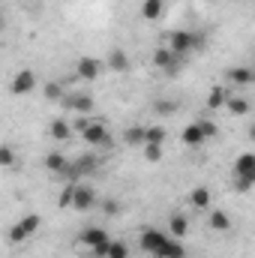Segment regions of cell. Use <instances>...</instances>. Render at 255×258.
<instances>
[{
	"label": "cell",
	"instance_id": "cell-1",
	"mask_svg": "<svg viewBox=\"0 0 255 258\" xmlns=\"http://www.w3.org/2000/svg\"><path fill=\"white\" fill-rule=\"evenodd\" d=\"M168 240H171V237H168L165 231H159V228H144L141 237H138V249L147 252V255H153V258H162Z\"/></svg>",
	"mask_w": 255,
	"mask_h": 258
},
{
	"label": "cell",
	"instance_id": "cell-2",
	"mask_svg": "<svg viewBox=\"0 0 255 258\" xmlns=\"http://www.w3.org/2000/svg\"><path fill=\"white\" fill-rule=\"evenodd\" d=\"M75 129L81 132L84 144H90V147L108 144V126H105L102 120H78V123H75Z\"/></svg>",
	"mask_w": 255,
	"mask_h": 258
},
{
	"label": "cell",
	"instance_id": "cell-3",
	"mask_svg": "<svg viewBox=\"0 0 255 258\" xmlns=\"http://www.w3.org/2000/svg\"><path fill=\"white\" fill-rule=\"evenodd\" d=\"M216 135V123H210V120H195L189 126L183 129V135H180V141L186 144V147H198V144H204L207 138H213Z\"/></svg>",
	"mask_w": 255,
	"mask_h": 258
},
{
	"label": "cell",
	"instance_id": "cell-4",
	"mask_svg": "<svg viewBox=\"0 0 255 258\" xmlns=\"http://www.w3.org/2000/svg\"><path fill=\"white\" fill-rule=\"evenodd\" d=\"M39 225H42V216H39V213H27V216H21V219L9 228V240H12V243H24L27 237H33V234L39 231Z\"/></svg>",
	"mask_w": 255,
	"mask_h": 258
},
{
	"label": "cell",
	"instance_id": "cell-5",
	"mask_svg": "<svg viewBox=\"0 0 255 258\" xmlns=\"http://www.w3.org/2000/svg\"><path fill=\"white\" fill-rule=\"evenodd\" d=\"M78 240H81V243H84V246H87L93 255L102 258V252H105V246H108V240H111V237H108L102 228H84Z\"/></svg>",
	"mask_w": 255,
	"mask_h": 258
},
{
	"label": "cell",
	"instance_id": "cell-6",
	"mask_svg": "<svg viewBox=\"0 0 255 258\" xmlns=\"http://www.w3.org/2000/svg\"><path fill=\"white\" fill-rule=\"evenodd\" d=\"M36 72L33 69H21V72H15L12 75V81H9V93L12 96H24V93H30L33 87H36Z\"/></svg>",
	"mask_w": 255,
	"mask_h": 258
},
{
	"label": "cell",
	"instance_id": "cell-7",
	"mask_svg": "<svg viewBox=\"0 0 255 258\" xmlns=\"http://www.w3.org/2000/svg\"><path fill=\"white\" fill-rule=\"evenodd\" d=\"M198 45V39H195V33H186V30H177V33H171V54L177 57V60H183L186 54H189L192 48Z\"/></svg>",
	"mask_w": 255,
	"mask_h": 258
},
{
	"label": "cell",
	"instance_id": "cell-8",
	"mask_svg": "<svg viewBox=\"0 0 255 258\" xmlns=\"http://www.w3.org/2000/svg\"><path fill=\"white\" fill-rule=\"evenodd\" d=\"M96 204V192H93V186H87V183H75V189H72V207L75 210H90Z\"/></svg>",
	"mask_w": 255,
	"mask_h": 258
},
{
	"label": "cell",
	"instance_id": "cell-9",
	"mask_svg": "<svg viewBox=\"0 0 255 258\" xmlns=\"http://www.w3.org/2000/svg\"><path fill=\"white\" fill-rule=\"evenodd\" d=\"M99 72H102V63H99L96 57H81L78 66H75L78 81H96V78H99Z\"/></svg>",
	"mask_w": 255,
	"mask_h": 258
},
{
	"label": "cell",
	"instance_id": "cell-10",
	"mask_svg": "<svg viewBox=\"0 0 255 258\" xmlns=\"http://www.w3.org/2000/svg\"><path fill=\"white\" fill-rule=\"evenodd\" d=\"M234 177H243V180H255V153H240L231 165Z\"/></svg>",
	"mask_w": 255,
	"mask_h": 258
},
{
	"label": "cell",
	"instance_id": "cell-11",
	"mask_svg": "<svg viewBox=\"0 0 255 258\" xmlns=\"http://www.w3.org/2000/svg\"><path fill=\"white\" fill-rule=\"evenodd\" d=\"M96 168V159L93 156H81L78 162H69V171H66V177L69 180H75V177H84V174H90Z\"/></svg>",
	"mask_w": 255,
	"mask_h": 258
},
{
	"label": "cell",
	"instance_id": "cell-12",
	"mask_svg": "<svg viewBox=\"0 0 255 258\" xmlns=\"http://www.w3.org/2000/svg\"><path fill=\"white\" fill-rule=\"evenodd\" d=\"M45 168H48V171H54V174H60V177H66V171H69V159H66L63 153L51 150V153L45 156Z\"/></svg>",
	"mask_w": 255,
	"mask_h": 258
},
{
	"label": "cell",
	"instance_id": "cell-13",
	"mask_svg": "<svg viewBox=\"0 0 255 258\" xmlns=\"http://www.w3.org/2000/svg\"><path fill=\"white\" fill-rule=\"evenodd\" d=\"M153 63L159 66V69H168V72H174L180 60L171 54V48H156V51H153Z\"/></svg>",
	"mask_w": 255,
	"mask_h": 258
},
{
	"label": "cell",
	"instance_id": "cell-14",
	"mask_svg": "<svg viewBox=\"0 0 255 258\" xmlns=\"http://www.w3.org/2000/svg\"><path fill=\"white\" fill-rule=\"evenodd\" d=\"M210 201H213V195H210L207 186H195V189L189 192V204L195 207V210H207V207H210Z\"/></svg>",
	"mask_w": 255,
	"mask_h": 258
},
{
	"label": "cell",
	"instance_id": "cell-15",
	"mask_svg": "<svg viewBox=\"0 0 255 258\" xmlns=\"http://www.w3.org/2000/svg\"><path fill=\"white\" fill-rule=\"evenodd\" d=\"M162 12H165V0H144V3H141V15H144L147 21H159Z\"/></svg>",
	"mask_w": 255,
	"mask_h": 258
},
{
	"label": "cell",
	"instance_id": "cell-16",
	"mask_svg": "<svg viewBox=\"0 0 255 258\" xmlns=\"http://www.w3.org/2000/svg\"><path fill=\"white\" fill-rule=\"evenodd\" d=\"M252 69L249 66H234V69H228V81L231 84H237V87H246V84H252Z\"/></svg>",
	"mask_w": 255,
	"mask_h": 258
},
{
	"label": "cell",
	"instance_id": "cell-17",
	"mask_svg": "<svg viewBox=\"0 0 255 258\" xmlns=\"http://www.w3.org/2000/svg\"><path fill=\"white\" fill-rule=\"evenodd\" d=\"M207 225H210L213 231H228V228H231V216H228L225 210H210Z\"/></svg>",
	"mask_w": 255,
	"mask_h": 258
},
{
	"label": "cell",
	"instance_id": "cell-18",
	"mask_svg": "<svg viewBox=\"0 0 255 258\" xmlns=\"http://www.w3.org/2000/svg\"><path fill=\"white\" fill-rule=\"evenodd\" d=\"M225 99H228V90L222 84H216L210 93H207V108H225Z\"/></svg>",
	"mask_w": 255,
	"mask_h": 258
},
{
	"label": "cell",
	"instance_id": "cell-19",
	"mask_svg": "<svg viewBox=\"0 0 255 258\" xmlns=\"http://www.w3.org/2000/svg\"><path fill=\"white\" fill-rule=\"evenodd\" d=\"M108 66H111L114 72H126V69H129V57H126V51H120V48L108 51Z\"/></svg>",
	"mask_w": 255,
	"mask_h": 258
},
{
	"label": "cell",
	"instance_id": "cell-20",
	"mask_svg": "<svg viewBox=\"0 0 255 258\" xmlns=\"http://www.w3.org/2000/svg\"><path fill=\"white\" fill-rule=\"evenodd\" d=\"M102 258H129V246L123 243V240H108Z\"/></svg>",
	"mask_w": 255,
	"mask_h": 258
},
{
	"label": "cell",
	"instance_id": "cell-21",
	"mask_svg": "<svg viewBox=\"0 0 255 258\" xmlns=\"http://www.w3.org/2000/svg\"><path fill=\"white\" fill-rule=\"evenodd\" d=\"M63 102L69 108H75V111H90V108H93V99L84 96V93H78V96H63Z\"/></svg>",
	"mask_w": 255,
	"mask_h": 258
},
{
	"label": "cell",
	"instance_id": "cell-22",
	"mask_svg": "<svg viewBox=\"0 0 255 258\" xmlns=\"http://www.w3.org/2000/svg\"><path fill=\"white\" fill-rule=\"evenodd\" d=\"M225 108H228L231 114H246V111H249V99H243V96H231V93H228Z\"/></svg>",
	"mask_w": 255,
	"mask_h": 258
},
{
	"label": "cell",
	"instance_id": "cell-23",
	"mask_svg": "<svg viewBox=\"0 0 255 258\" xmlns=\"http://www.w3.org/2000/svg\"><path fill=\"white\" fill-rule=\"evenodd\" d=\"M168 231H171L174 237H183V234L189 231V222H186V216H180V213H174V216L168 219Z\"/></svg>",
	"mask_w": 255,
	"mask_h": 258
},
{
	"label": "cell",
	"instance_id": "cell-24",
	"mask_svg": "<svg viewBox=\"0 0 255 258\" xmlns=\"http://www.w3.org/2000/svg\"><path fill=\"white\" fill-rule=\"evenodd\" d=\"M69 135H72V126L66 120H51V138L54 141H66Z\"/></svg>",
	"mask_w": 255,
	"mask_h": 258
},
{
	"label": "cell",
	"instance_id": "cell-25",
	"mask_svg": "<svg viewBox=\"0 0 255 258\" xmlns=\"http://www.w3.org/2000/svg\"><path fill=\"white\" fill-rule=\"evenodd\" d=\"M162 141H165L162 126H144V144H162Z\"/></svg>",
	"mask_w": 255,
	"mask_h": 258
},
{
	"label": "cell",
	"instance_id": "cell-26",
	"mask_svg": "<svg viewBox=\"0 0 255 258\" xmlns=\"http://www.w3.org/2000/svg\"><path fill=\"white\" fill-rule=\"evenodd\" d=\"M15 150L9 144H0V168H15Z\"/></svg>",
	"mask_w": 255,
	"mask_h": 258
},
{
	"label": "cell",
	"instance_id": "cell-27",
	"mask_svg": "<svg viewBox=\"0 0 255 258\" xmlns=\"http://www.w3.org/2000/svg\"><path fill=\"white\" fill-rule=\"evenodd\" d=\"M42 90H45V99H60V102H63V96H66L63 93V81H48Z\"/></svg>",
	"mask_w": 255,
	"mask_h": 258
},
{
	"label": "cell",
	"instance_id": "cell-28",
	"mask_svg": "<svg viewBox=\"0 0 255 258\" xmlns=\"http://www.w3.org/2000/svg\"><path fill=\"white\" fill-rule=\"evenodd\" d=\"M162 258H186V249H183V243H177V240H168V246H165Z\"/></svg>",
	"mask_w": 255,
	"mask_h": 258
},
{
	"label": "cell",
	"instance_id": "cell-29",
	"mask_svg": "<svg viewBox=\"0 0 255 258\" xmlns=\"http://www.w3.org/2000/svg\"><path fill=\"white\" fill-rule=\"evenodd\" d=\"M126 144H144V126L126 129Z\"/></svg>",
	"mask_w": 255,
	"mask_h": 258
},
{
	"label": "cell",
	"instance_id": "cell-30",
	"mask_svg": "<svg viewBox=\"0 0 255 258\" xmlns=\"http://www.w3.org/2000/svg\"><path fill=\"white\" fill-rule=\"evenodd\" d=\"M144 156L150 162H159L162 159V144H144Z\"/></svg>",
	"mask_w": 255,
	"mask_h": 258
},
{
	"label": "cell",
	"instance_id": "cell-31",
	"mask_svg": "<svg viewBox=\"0 0 255 258\" xmlns=\"http://www.w3.org/2000/svg\"><path fill=\"white\" fill-rule=\"evenodd\" d=\"M72 189H75V183L63 186V192L57 195V204H60V207H72Z\"/></svg>",
	"mask_w": 255,
	"mask_h": 258
},
{
	"label": "cell",
	"instance_id": "cell-32",
	"mask_svg": "<svg viewBox=\"0 0 255 258\" xmlns=\"http://www.w3.org/2000/svg\"><path fill=\"white\" fill-rule=\"evenodd\" d=\"M153 108H156V114H159V111H162V114H171V111H174V105H171V102H156Z\"/></svg>",
	"mask_w": 255,
	"mask_h": 258
},
{
	"label": "cell",
	"instance_id": "cell-33",
	"mask_svg": "<svg viewBox=\"0 0 255 258\" xmlns=\"http://www.w3.org/2000/svg\"><path fill=\"white\" fill-rule=\"evenodd\" d=\"M0 30H3V15H0Z\"/></svg>",
	"mask_w": 255,
	"mask_h": 258
}]
</instances>
